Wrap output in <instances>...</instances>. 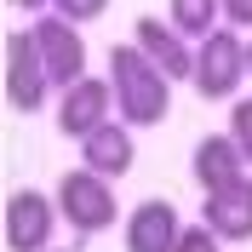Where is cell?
<instances>
[{
  "mask_svg": "<svg viewBox=\"0 0 252 252\" xmlns=\"http://www.w3.org/2000/svg\"><path fill=\"white\" fill-rule=\"evenodd\" d=\"M52 92H58V86H52L46 63H40V52H34V34L12 29L6 34V103H12L17 115H34V109H46Z\"/></svg>",
  "mask_w": 252,
  "mask_h": 252,
  "instance_id": "obj_4",
  "label": "cell"
},
{
  "mask_svg": "<svg viewBox=\"0 0 252 252\" xmlns=\"http://www.w3.org/2000/svg\"><path fill=\"white\" fill-rule=\"evenodd\" d=\"M12 6H17V12H46L52 0H12Z\"/></svg>",
  "mask_w": 252,
  "mask_h": 252,
  "instance_id": "obj_18",
  "label": "cell"
},
{
  "mask_svg": "<svg viewBox=\"0 0 252 252\" xmlns=\"http://www.w3.org/2000/svg\"><path fill=\"white\" fill-rule=\"evenodd\" d=\"M252 75V58H247V40H241V29H212L195 46V92L212 97V103H223V97L241 92V80Z\"/></svg>",
  "mask_w": 252,
  "mask_h": 252,
  "instance_id": "obj_3",
  "label": "cell"
},
{
  "mask_svg": "<svg viewBox=\"0 0 252 252\" xmlns=\"http://www.w3.org/2000/svg\"><path fill=\"white\" fill-rule=\"evenodd\" d=\"M241 172H252V166H247V155H241L235 132H212V138L195 143V184L201 189H223Z\"/></svg>",
  "mask_w": 252,
  "mask_h": 252,
  "instance_id": "obj_12",
  "label": "cell"
},
{
  "mask_svg": "<svg viewBox=\"0 0 252 252\" xmlns=\"http://www.w3.org/2000/svg\"><path fill=\"white\" fill-rule=\"evenodd\" d=\"M229 247V241L218 235V229H212V223H184V235H178V252H223Z\"/></svg>",
  "mask_w": 252,
  "mask_h": 252,
  "instance_id": "obj_14",
  "label": "cell"
},
{
  "mask_svg": "<svg viewBox=\"0 0 252 252\" xmlns=\"http://www.w3.org/2000/svg\"><path fill=\"white\" fill-rule=\"evenodd\" d=\"M52 12H63L69 23H97L109 12V0H52Z\"/></svg>",
  "mask_w": 252,
  "mask_h": 252,
  "instance_id": "obj_16",
  "label": "cell"
},
{
  "mask_svg": "<svg viewBox=\"0 0 252 252\" xmlns=\"http://www.w3.org/2000/svg\"><path fill=\"white\" fill-rule=\"evenodd\" d=\"M58 212L75 235H103L115 218H121V201H115V178L92 172V166H75V172L58 178Z\"/></svg>",
  "mask_w": 252,
  "mask_h": 252,
  "instance_id": "obj_2",
  "label": "cell"
},
{
  "mask_svg": "<svg viewBox=\"0 0 252 252\" xmlns=\"http://www.w3.org/2000/svg\"><path fill=\"white\" fill-rule=\"evenodd\" d=\"M247 58H252V40H247Z\"/></svg>",
  "mask_w": 252,
  "mask_h": 252,
  "instance_id": "obj_19",
  "label": "cell"
},
{
  "mask_svg": "<svg viewBox=\"0 0 252 252\" xmlns=\"http://www.w3.org/2000/svg\"><path fill=\"white\" fill-rule=\"evenodd\" d=\"M229 132H235L241 155H247V166H252V97H235V109H229Z\"/></svg>",
  "mask_w": 252,
  "mask_h": 252,
  "instance_id": "obj_15",
  "label": "cell"
},
{
  "mask_svg": "<svg viewBox=\"0 0 252 252\" xmlns=\"http://www.w3.org/2000/svg\"><path fill=\"white\" fill-rule=\"evenodd\" d=\"M109 86H115V109L126 126H160L172 109V75L160 69L138 40H121L109 46Z\"/></svg>",
  "mask_w": 252,
  "mask_h": 252,
  "instance_id": "obj_1",
  "label": "cell"
},
{
  "mask_svg": "<svg viewBox=\"0 0 252 252\" xmlns=\"http://www.w3.org/2000/svg\"><path fill=\"white\" fill-rule=\"evenodd\" d=\"M58 195H40V189H12L6 195V247L12 252H46L52 229H58Z\"/></svg>",
  "mask_w": 252,
  "mask_h": 252,
  "instance_id": "obj_7",
  "label": "cell"
},
{
  "mask_svg": "<svg viewBox=\"0 0 252 252\" xmlns=\"http://www.w3.org/2000/svg\"><path fill=\"white\" fill-rule=\"evenodd\" d=\"M223 17L229 29H252V0H223Z\"/></svg>",
  "mask_w": 252,
  "mask_h": 252,
  "instance_id": "obj_17",
  "label": "cell"
},
{
  "mask_svg": "<svg viewBox=\"0 0 252 252\" xmlns=\"http://www.w3.org/2000/svg\"><path fill=\"white\" fill-rule=\"evenodd\" d=\"M80 166H92V172H103V178L132 172V126L115 115V121L97 126L92 138H80Z\"/></svg>",
  "mask_w": 252,
  "mask_h": 252,
  "instance_id": "obj_11",
  "label": "cell"
},
{
  "mask_svg": "<svg viewBox=\"0 0 252 252\" xmlns=\"http://www.w3.org/2000/svg\"><path fill=\"white\" fill-rule=\"evenodd\" d=\"M46 252H52V247H46Z\"/></svg>",
  "mask_w": 252,
  "mask_h": 252,
  "instance_id": "obj_20",
  "label": "cell"
},
{
  "mask_svg": "<svg viewBox=\"0 0 252 252\" xmlns=\"http://www.w3.org/2000/svg\"><path fill=\"white\" fill-rule=\"evenodd\" d=\"M201 218L212 223L223 241H252V172L229 178L223 189H206Z\"/></svg>",
  "mask_w": 252,
  "mask_h": 252,
  "instance_id": "obj_8",
  "label": "cell"
},
{
  "mask_svg": "<svg viewBox=\"0 0 252 252\" xmlns=\"http://www.w3.org/2000/svg\"><path fill=\"white\" fill-rule=\"evenodd\" d=\"M29 34H34V52H40V63H46V75H52L58 92L86 75V40H80V29L63 12H40L29 23Z\"/></svg>",
  "mask_w": 252,
  "mask_h": 252,
  "instance_id": "obj_5",
  "label": "cell"
},
{
  "mask_svg": "<svg viewBox=\"0 0 252 252\" xmlns=\"http://www.w3.org/2000/svg\"><path fill=\"white\" fill-rule=\"evenodd\" d=\"M115 115H121V109H115L109 75H103V80H97V75H80L75 86H63V92H58V132H63V138H75V143L92 138L97 126L115 121Z\"/></svg>",
  "mask_w": 252,
  "mask_h": 252,
  "instance_id": "obj_6",
  "label": "cell"
},
{
  "mask_svg": "<svg viewBox=\"0 0 252 252\" xmlns=\"http://www.w3.org/2000/svg\"><path fill=\"white\" fill-rule=\"evenodd\" d=\"M178 235H184V223H178L172 201H143L126 218V252H178Z\"/></svg>",
  "mask_w": 252,
  "mask_h": 252,
  "instance_id": "obj_9",
  "label": "cell"
},
{
  "mask_svg": "<svg viewBox=\"0 0 252 252\" xmlns=\"http://www.w3.org/2000/svg\"><path fill=\"white\" fill-rule=\"evenodd\" d=\"M138 46L166 69L172 80H195V52H189V34H178L172 17H138Z\"/></svg>",
  "mask_w": 252,
  "mask_h": 252,
  "instance_id": "obj_10",
  "label": "cell"
},
{
  "mask_svg": "<svg viewBox=\"0 0 252 252\" xmlns=\"http://www.w3.org/2000/svg\"><path fill=\"white\" fill-rule=\"evenodd\" d=\"M166 17L178 23V34H189V40H206L212 29H223V0H166Z\"/></svg>",
  "mask_w": 252,
  "mask_h": 252,
  "instance_id": "obj_13",
  "label": "cell"
}]
</instances>
